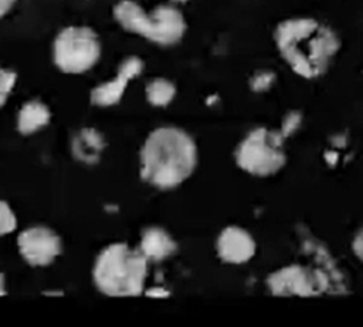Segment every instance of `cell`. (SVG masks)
Listing matches in <instances>:
<instances>
[{
  "label": "cell",
  "mask_w": 363,
  "mask_h": 327,
  "mask_svg": "<svg viewBox=\"0 0 363 327\" xmlns=\"http://www.w3.org/2000/svg\"><path fill=\"white\" fill-rule=\"evenodd\" d=\"M275 45L288 66L303 79L322 77L341 48V40L315 18H288L277 24Z\"/></svg>",
  "instance_id": "cell-1"
},
{
  "label": "cell",
  "mask_w": 363,
  "mask_h": 327,
  "mask_svg": "<svg viewBox=\"0 0 363 327\" xmlns=\"http://www.w3.org/2000/svg\"><path fill=\"white\" fill-rule=\"evenodd\" d=\"M199 150L194 137L177 127L149 133L140 152L141 179L159 190L179 187L196 171Z\"/></svg>",
  "instance_id": "cell-2"
},
{
  "label": "cell",
  "mask_w": 363,
  "mask_h": 327,
  "mask_svg": "<svg viewBox=\"0 0 363 327\" xmlns=\"http://www.w3.org/2000/svg\"><path fill=\"white\" fill-rule=\"evenodd\" d=\"M149 262L140 249L127 243H112L98 254L93 265V282L109 297H136L144 292Z\"/></svg>",
  "instance_id": "cell-3"
},
{
  "label": "cell",
  "mask_w": 363,
  "mask_h": 327,
  "mask_svg": "<svg viewBox=\"0 0 363 327\" xmlns=\"http://www.w3.org/2000/svg\"><path fill=\"white\" fill-rule=\"evenodd\" d=\"M121 28L160 47L177 45L187 30L183 11L174 5H157L146 11L136 0H118L112 8Z\"/></svg>",
  "instance_id": "cell-4"
},
{
  "label": "cell",
  "mask_w": 363,
  "mask_h": 327,
  "mask_svg": "<svg viewBox=\"0 0 363 327\" xmlns=\"http://www.w3.org/2000/svg\"><path fill=\"white\" fill-rule=\"evenodd\" d=\"M234 155L237 166L245 173L269 178L285 166V137L280 131L259 127L243 137Z\"/></svg>",
  "instance_id": "cell-5"
},
{
  "label": "cell",
  "mask_w": 363,
  "mask_h": 327,
  "mask_svg": "<svg viewBox=\"0 0 363 327\" xmlns=\"http://www.w3.org/2000/svg\"><path fill=\"white\" fill-rule=\"evenodd\" d=\"M101 40L89 26H67L53 42V62L62 74L80 75L101 58Z\"/></svg>",
  "instance_id": "cell-6"
},
{
  "label": "cell",
  "mask_w": 363,
  "mask_h": 327,
  "mask_svg": "<svg viewBox=\"0 0 363 327\" xmlns=\"http://www.w3.org/2000/svg\"><path fill=\"white\" fill-rule=\"evenodd\" d=\"M266 286L274 295H299L314 297L328 291V278L320 272L293 263L275 270L267 276Z\"/></svg>",
  "instance_id": "cell-7"
},
{
  "label": "cell",
  "mask_w": 363,
  "mask_h": 327,
  "mask_svg": "<svg viewBox=\"0 0 363 327\" xmlns=\"http://www.w3.org/2000/svg\"><path fill=\"white\" fill-rule=\"evenodd\" d=\"M18 251L30 267H48L62 253V240L45 225H33L18 236Z\"/></svg>",
  "instance_id": "cell-8"
},
{
  "label": "cell",
  "mask_w": 363,
  "mask_h": 327,
  "mask_svg": "<svg viewBox=\"0 0 363 327\" xmlns=\"http://www.w3.org/2000/svg\"><path fill=\"white\" fill-rule=\"evenodd\" d=\"M144 62L140 56H127L118 66L114 80L104 81L93 88L90 93V101L96 107H111L122 101L123 93L127 91L128 84L138 75H141Z\"/></svg>",
  "instance_id": "cell-9"
},
{
  "label": "cell",
  "mask_w": 363,
  "mask_h": 327,
  "mask_svg": "<svg viewBox=\"0 0 363 327\" xmlns=\"http://www.w3.org/2000/svg\"><path fill=\"white\" fill-rule=\"evenodd\" d=\"M216 254L224 263L243 265L256 254V241L253 235L245 229L229 225L223 229L216 240Z\"/></svg>",
  "instance_id": "cell-10"
},
{
  "label": "cell",
  "mask_w": 363,
  "mask_h": 327,
  "mask_svg": "<svg viewBox=\"0 0 363 327\" xmlns=\"http://www.w3.org/2000/svg\"><path fill=\"white\" fill-rule=\"evenodd\" d=\"M140 253L147 262H162L178 253V243L165 229L151 225L141 231Z\"/></svg>",
  "instance_id": "cell-11"
},
{
  "label": "cell",
  "mask_w": 363,
  "mask_h": 327,
  "mask_svg": "<svg viewBox=\"0 0 363 327\" xmlns=\"http://www.w3.org/2000/svg\"><path fill=\"white\" fill-rule=\"evenodd\" d=\"M106 149L104 136L95 128H82L72 136V156L84 165H96Z\"/></svg>",
  "instance_id": "cell-12"
},
{
  "label": "cell",
  "mask_w": 363,
  "mask_h": 327,
  "mask_svg": "<svg viewBox=\"0 0 363 327\" xmlns=\"http://www.w3.org/2000/svg\"><path fill=\"white\" fill-rule=\"evenodd\" d=\"M52 120V110L40 99H30L21 105L16 117V130L23 136H30L47 127Z\"/></svg>",
  "instance_id": "cell-13"
},
{
  "label": "cell",
  "mask_w": 363,
  "mask_h": 327,
  "mask_svg": "<svg viewBox=\"0 0 363 327\" xmlns=\"http://www.w3.org/2000/svg\"><path fill=\"white\" fill-rule=\"evenodd\" d=\"M177 85L172 80L157 77L146 85V99L154 107H167L177 98Z\"/></svg>",
  "instance_id": "cell-14"
},
{
  "label": "cell",
  "mask_w": 363,
  "mask_h": 327,
  "mask_svg": "<svg viewBox=\"0 0 363 327\" xmlns=\"http://www.w3.org/2000/svg\"><path fill=\"white\" fill-rule=\"evenodd\" d=\"M18 219L15 211L11 210V206L7 201L0 200V236L10 235L11 231L16 230Z\"/></svg>",
  "instance_id": "cell-15"
},
{
  "label": "cell",
  "mask_w": 363,
  "mask_h": 327,
  "mask_svg": "<svg viewBox=\"0 0 363 327\" xmlns=\"http://www.w3.org/2000/svg\"><path fill=\"white\" fill-rule=\"evenodd\" d=\"M16 72L11 69L0 66V107L7 103L11 91L15 90L16 85Z\"/></svg>",
  "instance_id": "cell-16"
},
{
  "label": "cell",
  "mask_w": 363,
  "mask_h": 327,
  "mask_svg": "<svg viewBox=\"0 0 363 327\" xmlns=\"http://www.w3.org/2000/svg\"><path fill=\"white\" fill-rule=\"evenodd\" d=\"M277 80V75L272 71H258L252 79H250V88L255 93H264L271 90L272 85Z\"/></svg>",
  "instance_id": "cell-17"
},
{
  "label": "cell",
  "mask_w": 363,
  "mask_h": 327,
  "mask_svg": "<svg viewBox=\"0 0 363 327\" xmlns=\"http://www.w3.org/2000/svg\"><path fill=\"white\" fill-rule=\"evenodd\" d=\"M301 123H303V114H301V112L290 110L284 117V122H281L280 134L286 139V137H290L291 134L296 133V130L301 127Z\"/></svg>",
  "instance_id": "cell-18"
},
{
  "label": "cell",
  "mask_w": 363,
  "mask_h": 327,
  "mask_svg": "<svg viewBox=\"0 0 363 327\" xmlns=\"http://www.w3.org/2000/svg\"><path fill=\"white\" fill-rule=\"evenodd\" d=\"M352 251H354V254H355L357 257H359V260H362V257H363V238H362V230L357 231V235L354 236Z\"/></svg>",
  "instance_id": "cell-19"
},
{
  "label": "cell",
  "mask_w": 363,
  "mask_h": 327,
  "mask_svg": "<svg viewBox=\"0 0 363 327\" xmlns=\"http://www.w3.org/2000/svg\"><path fill=\"white\" fill-rule=\"evenodd\" d=\"M18 0H0V20L4 16H7L13 7L16 5Z\"/></svg>",
  "instance_id": "cell-20"
},
{
  "label": "cell",
  "mask_w": 363,
  "mask_h": 327,
  "mask_svg": "<svg viewBox=\"0 0 363 327\" xmlns=\"http://www.w3.org/2000/svg\"><path fill=\"white\" fill-rule=\"evenodd\" d=\"M147 295H151V297H167V295H170L167 291H164V289L160 287H154L152 291H149Z\"/></svg>",
  "instance_id": "cell-21"
},
{
  "label": "cell",
  "mask_w": 363,
  "mask_h": 327,
  "mask_svg": "<svg viewBox=\"0 0 363 327\" xmlns=\"http://www.w3.org/2000/svg\"><path fill=\"white\" fill-rule=\"evenodd\" d=\"M7 294V285H5V276L0 272V295Z\"/></svg>",
  "instance_id": "cell-22"
},
{
  "label": "cell",
  "mask_w": 363,
  "mask_h": 327,
  "mask_svg": "<svg viewBox=\"0 0 363 327\" xmlns=\"http://www.w3.org/2000/svg\"><path fill=\"white\" fill-rule=\"evenodd\" d=\"M172 2H177V4H184V2H191V0H172Z\"/></svg>",
  "instance_id": "cell-23"
}]
</instances>
